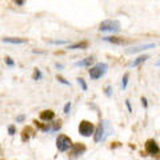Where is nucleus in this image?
Returning a JSON list of instances; mask_svg holds the SVG:
<instances>
[{"mask_svg":"<svg viewBox=\"0 0 160 160\" xmlns=\"http://www.w3.org/2000/svg\"><path fill=\"white\" fill-rule=\"evenodd\" d=\"M93 62H95V58L93 56H89V58H86L84 60L76 62V63H75V66H76V67H89Z\"/></svg>","mask_w":160,"mask_h":160,"instance_id":"9","label":"nucleus"},{"mask_svg":"<svg viewBox=\"0 0 160 160\" xmlns=\"http://www.w3.org/2000/svg\"><path fill=\"white\" fill-rule=\"evenodd\" d=\"M156 66H158V67H160V62H158V63H156Z\"/></svg>","mask_w":160,"mask_h":160,"instance_id":"30","label":"nucleus"},{"mask_svg":"<svg viewBox=\"0 0 160 160\" xmlns=\"http://www.w3.org/2000/svg\"><path fill=\"white\" fill-rule=\"evenodd\" d=\"M111 93H112V88L108 86V87L106 88V95H107V96H111Z\"/></svg>","mask_w":160,"mask_h":160,"instance_id":"25","label":"nucleus"},{"mask_svg":"<svg viewBox=\"0 0 160 160\" xmlns=\"http://www.w3.org/2000/svg\"><path fill=\"white\" fill-rule=\"evenodd\" d=\"M15 131H16V129H15L13 126H9V127H8V132H9V135H15Z\"/></svg>","mask_w":160,"mask_h":160,"instance_id":"24","label":"nucleus"},{"mask_svg":"<svg viewBox=\"0 0 160 160\" xmlns=\"http://www.w3.org/2000/svg\"><path fill=\"white\" fill-rule=\"evenodd\" d=\"M26 119V116L24 115H20V116H18V119H16V122H23V120Z\"/></svg>","mask_w":160,"mask_h":160,"instance_id":"28","label":"nucleus"},{"mask_svg":"<svg viewBox=\"0 0 160 160\" xmlns=\"http://www.w3.org/2000/svg\"><path fill=\"white\" fill-rule=\"evenodd\" d=\"M52 44H66L67 40H52Z\"/></svg>","mask_w":160,"mask_h":160,"instance_id":"22","label":"nucleus"},{"mask_svg":"<svg viewBox=\"0 0 160 160\" xmlns=\"http://www.w3.org/2000/svg\"><path fill=\"white\" fill-rule=\"evenodd\" d=\"M16 4H19V6H23L24 2H22V0H16Z\"/></svg>","mask_w":160,"mask_h":160,"instance_id":"29","label":"nucleus"},{"mask_svg":"<svg viewBox=\"0 0 160 160\" xmlns=\"http://www.w3.org/2000/svg\"><path fill=\"white\" fill-rule=\"evenodd\" d=\"M55 118V112L51 111V109H48V111H43L40 113V119L44 120V122H49V120H52Z\"/></svg>","mask_w":160,"mask_h":160,"instance_id":"10","label":"nucleus"},{"mask_svg":"<svg viewBox=\"0 0 160 160\" xmlns=\"http://www.w3.org/2000/svg\"><path fill=\"white\" fill-rule=\"evenodd\" d=\"M142 104H143V107H144V108H147L148 103H147V99H146V98H142Z\"/></svg>","mask_w":160,"mask_h":160,"instance_id":"26","label":"nucleus"},{"mask_svg":"<svg viewBox=\"0 0 160 160\" xmlns=\"http://www.w3.org/2000/svg\"><path fill=\"white\" fill-rule=\"evenodd\" d=\"M106 136L107 133H106V128H104V122H100V124L96 128V132H95V142L96 143L102 142V140L106 139Z\"/></svg>","mask_w":160,"mask_h":160,"instance_id":"7","label":"nucleus"},{"mask_svg":"<svg viewBox=\"0 0 160 160\" xmlns=\"http://www.w3.org/2000/svg\"><path fill=\"white\" fill-rule=\"evenodd\" d=\"M149 59V56L148 55H143V56H139L136 60H133V63L131 64L132 67H136V66H139V64H142V63H144L146 60H148Z\"/></svg>","mask_w":160,"mask_h":160,"instance_id":"14","label":"nucleus"},{"mask_svg":"<svg viewBox=\"0 0 160 160\" xmlns=\"http://www.w3.org/2000/svg\"><path fill=\"white\" fill-rule=\"evenodd\" d=\"M86 151H87V147L84 146L83 143L72 144L71 149H69V156H71V159H76V158L80 156V155H83Z\"/></svg>","mask_w":160,"mask_h":160,"instance_id":"5","label":"nucleus"},{"mask_svg":"<svg viewBox=\"0 0 160 160\" xmlns=\"http://www.w3.org/2000/svg\"><path fill=\"white\" fill-rule=\"evenodd\" d=\"M104 40H106V42L112 43V44H119V46H123V44L129 43L127 39H124V38H118V36H108V38H104Z\"/></svg>","mask_w":160,"mask_h":160,"instance_id":"8","label":"nucleus"},{"mask_svg":"<svg viewBox=\"0 0 160 160\" xmlns=\"http://www.w3.org/2000/svg\"><path fill=\"white\" fill-rule=\"evenodd\" d=\"M78 83L80 84V87H82V89H83V91H87V83L86 82H84V79H82V78H79L78 79Z\"/></svg>","mask_w":160,"mask_h":160,"instance_id":"16","label":"nucleus"},{"mask_svg":"<svg viewBox=\"0 0 160 160\" xmlns=\"http://www.w3.org/2000/svg\"><path fill=\"white\" fill-rule=\"evenodd\" d=\"M56 147L60 152H66L72 147V140L71 138L66 136V135H59L56 139Z\"/></svg>","mask_w":160,"mask_h":160,"instance_id":"4","label":"nucleus"},{"mask_svg":"<svg viewBox=\"0 0 160 160\" xmlns=\"http://www.w3.org/2000/svg\"><path fill=\"white\" fill-rule=\"evenodd\" d=\"M87 47H88V42H80V43H76V44L69 46L68 49H86Z\"/></svg>","mask_w":160,"mask_h":160,"instance_id":"13","label":"nucleus"},{"mask_svg":"<svg viewBox=\"0 0 160 160\" xmlns=\"http://www.w3.org/2000/svg\"><path fill=\"white\" fill-rule=\"evenodd\" d=\"M107 69H108V64L107 63H98V64H95V66L91 67V69L88 71L89 78L93 79V80H98V79H100L104 73L107 72Z\"/></svg>","mask_w":160,"mask_h":160,"instance_id":"1","label":"nucleus"},{"mask_svg":"<svg viewBox=\"0 0 160 160\" xmlns=\"http://www.w3.org/2000/svg\"><path fill=\"white\" fill-rule=\"evenodd\" d=\"M126 104H127V108H128V111H129V112H132V107H131V103H129V100H127V102H126Z\"/></svg>","mask_w":160,"mask_h":160,"instance_id":"27","label":"nucleus"},{"mask_svg":"<svg viewBox=\"0 0 160 160\" xmlns=\"http://www.w3.org/2000/svg\"><path fill=\"white\" fill-rule=\"evenodd\" d=\"M56 79L59 80V82H60V83L66 84V86H69V82H67V80H66V79H64L63 76H59V75H58V76H56Z\"/></svg>","mask_w":160,"mask_h":160,"instance_id":"20","label":"nucleus"},{"mask_svg":"<svg viewBox=\"0 0 160 160\" xmlns=\"http://www.w3.org/2000/svg\"><path fill=\"white\" fill-rule=\"evenodd\" d=\"M100 31L103 32H119L120 31V22L119 20H104V22L100 23Z\"/></svg>","mask_w":160,"mask_h":160,"instance_id":"2","label":"nucleus"},{"mask_svg":"<svg viewBox=\"0 0 160 160\" xmlns=\"http://www.w3.org/2000/svg\"><path fill=\"white\" fill-rule=\"evenodd\" d=\"M69 111H71V103H67L66 106H64V113H69Z\"/></svg>","mask_w":160,"mask_h":160,"instance_id":"21","label":"nucleus"},{"mask_svg":"<svg viewBox=\"0 0 160 160\" xmlns=\"http://www.w3.org/2000/svg\"><path fill=\"white\" fill-rule=\"evenodd\" d=\"M79 133L84 138H89L95 133V126L88 120H82L79 124Z\"/></svg>","mask_w":160,"mask_h":160,"instance_id":"3","label":"nucleus"},{"mask_svg":"<svg viewBox=\"0 0 160 160\" xmlns=\"http://www.w3.org/2000/svg\"><path fill=\"white\" fill-rule=\"evenodd\" d=\"M3 42L11 43V44H23V43H26V40H24V39H19V38H4Z\"/></svg>","mask_w":160,"mask_h":160,"instance_id":"12","label":"nucleus"},{"mask_svg":"<svg viewBox=\"0 0 160 160\" xmlns=\"http://www.w3.org/2000/svg\"><path fill=\"white\" fill-rule=\"evenodd\" d=\"M128 78H129V73H124L123 80H122V86H123V88H127V84H128Z\"/></svg>","mask_w":160,"mask_h":160,"instance_id":"17","label":"nucleus"},{"mask_svg":"<svg viewBox=\"0 0 160 160\" xmlns=\"http://www.w3.org/2000/svg\"><path fill=\"white\" fill-rule=\"evenodd\" d=\"M62 127V120H58V122H55L53 124V128H52V131H58V129Z\"/></svg>","mask_w":160,"mask_h":160,"instance_id":"19","label":"nucleus"},{"mask_svg":"<svg viewBox=\"0 0 160 160\" xmlns=\"http://www.w3.org/2000/svg\"><path fill=\"white\" fill-rule=\"evenodd\" d=\"M155 44H144V46H140V47H136V48H132V49H128V53H136V52H140V51H144V49H148V48H153Z\"/></svg>","mask_w":160,"mask_h":160,"instance_id":"11","label":"nucleus"},{"mask_svg":"<svg viewBox=\"0 0 160 160\" xmlns=\"http://www.w3.org/2000/svg\"><path fill=\"white\" fill-rule=\"evenodd\" d=\"M31 132H33V131H32V128H29V127H27V128L23 129V133H22L23 142H27V140L29 139V133H31Z\"/></svg>","mask_w":160,"mask_h":160,"instance_id":"15","label":"nucleus"},{"mask_svg":"<svg viewBox=\"0 0 160 160\" xmlns=\"http://www.w3.org/2000/svg\"><path fill=\"white\" fill-rule=\"evenodd\" d=\"M6 62H7V64H8L9 67H12L13 64H15V63H13V60H12L11 58H6Z\"/></svg>","mask_w":160,"mask_h":160,"instance_id":"23","label":"nucleus"},{"mask_svg":"<svg viewBox=\"0 0 160 160\" xmlns=\"http://www.w3.org/2000/svg\"><path fill=\"white\" fill-rule=\"evenodd\" d=\"M33 79H35V80H39V79H42V72H40L38 68L35 69V72H33Z\"/></svg>","mask_w":160,"mask_h":160,"instance_id":"18","label":"nucleus"},{"mask_svg":"<svg viewBox=\"0 0 160 160\" xmlns=\"http://www.w3.org/2000/svg\"><path fill=\"white\" fill-rule=\"evenodd\" d=\"M146 151L147 153H149L151 156H156V155H160V148L158 146V143L155 142L153 139H148L146 142Z\"/></svg>","mask_w":160,"mask_h":160,"instance_id":"6","label":"nucleus"}]
</instances>
